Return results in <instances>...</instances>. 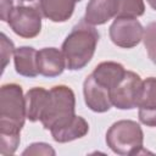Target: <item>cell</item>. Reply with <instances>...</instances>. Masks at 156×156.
I'll list each match as a JSON object with an SVG mask.
<instances>
[{"mask_svg": "<svg viewBox=\"0 0 156 156\" xmlns=\"http://www.w3.org/2000/svg\"><path fill=\"white\" fill-rule=\"evenodd\" d=\"M144 28L136 18L116 17L108 28L111 41L123 49H132L143 40Z\"/></svg>", "mask_w": 156, "mask_h": 156, "instance_id": "7", "label": "cell"}, {"mask_svg": "<svg viewBox=\"0 0 156 156\" xmlns=\"http://www.w3.org/2000/svg\"><path fill=\"white\" fill-rule=\"evenodd\" d=\"M24 98L27 119H29L30 122L40 121V117L49 101V90L41 87H34L26 93Z\"/></svg>", "mask_w": 156, "mask_h": 156, "instance_id": "15", "label": "cell"}, {"mask_svg": "<svg viewBox=\"0 0 156 156\" xmlns=\"http://www.w3.org/2000/svg\"><path fill=\"white\" fill-rule=\"evenodd\" d=\"M146 1H147V4L151 6V9L156 10V0H146Z\"/></svg>", "mask_w": 156, "mask_h": 156, "instance_id": "24", "label": "cell"}, {"mask_svg": "<svg viewBox=\"0 0 156 156\" xmlns=\"http://www.w3.org/2000/svg\"><path fill=\"white\" fill-rule=\"evenodd\" d=\"M76 96L67 85H55L49 90V101L40 117L43 127L48 130L61 127L71 121L76 113Z\"/></svg>", "mask_w": 156, "mask_h": 156, "instance_id": "4", "label": "cell"}, {"mask_svg": "<svg viewBox=\"0 0 156 156\" xmlns=\"http://www.w3.org/2000/svg\"><path fill=\"white\" fill-rule=\"evenodd\" d=\"M136 107L143 110L156 108V78L155 77H149L145 80H143Z\"/></svg>", "mask_w": 156, "mask_h": 156, "instance_id": "16", "label": "cell"}, {"mask_svg": "<svg viewBox=\"0 0 156 156\" xmlns=\"http://www.w3.org/2000/svg\"><path fill=\"white\" fill-rule=\"evenodd\" d=\"M38 51L32 46H20L15 49L13 62L16 72L22 77L34 78L39 74L37 66Z\"/></svg>", "mask_w": 156, "mask_h": 156, "instance_id": "14", "label": "cell"}, {"mask_svg": "<svg viewBox=\"0 0 156 156\" xmlns=\"http://www.w3.org/2000/svg\"><path fill=\"white\" fill-rule=\"evenodd\" d=\"M118 11L119 0H89L83 20L91 26H101L116 18Z\"/></svg>", "mask_w": 156, "mask_h": 156, "instance_id": "10", "label": "cell"}, {"mask_svg": "<svg viewBox=\"0 0 156 156\" xmlns=\"http://www.w3.org/2000/svg\"><path fill=\"white\" fill-rule=\"evenodd\" d=\"M144 133L139 123L132 119L115 122L106 132V144L117 155L130 156L147 152L143 147Z\"/></svg>", "mask_w": 156, "mask_h": 156, "instance_id": "3", "label": "cell"}, {"mask_svg": "<svg viewBox=\"0 0 156 156\" xmlns=\"http://www.w3.org/2000/svg\"><path fill=\"white\" fill-rule=\"evenodd\" d=\"M20 1H34V0H20Z\"/></svg>", "mask_w": 156, "mask_h": 156, "instance_id": "25", "label": "cell"}, {"mask_svg": "<svg viewBox=\"0 0 156 156\" xmlns=\"http://www.w3.org/2000/svg\"><path fill=\"white\" fill-rule=\"evenodd\" d=\"M83 95L85 105L94 112L104 113L107 112L111 106V98H110V90L100 85L90 73L87 76L83 83Z\"/></svg>", "mask_w": 156, "mask_h": 156, "instance_id": "8", "label": "cell"}, {"mask_svg": "<svg viewBox=\"0 0 156 156\" xmlns=\"http://www.w3.org/2000/svg\"><path fill=\"white\" fill-rule=\"evenodd\" d=\"M138 117L143 124L147 127H156V108H150V110L139 108Z\"/></svg>", "mask_w": 156, "mask_h": 156, "instance_id": "22", "label": "cell"}, {"mask_svg": "<svg viewBox=\"0 0 156 156\" xmlns=\"http://www.w3.org/2000/svg\"><path fill=\"white\" fill-rule=\"evenodd\" d=\"M56 152L55 150L52 149V146L50 144H46V143H33L30 145H28L22 155L26 156V155H45V156H54Z\"/></svg>", "mask_w": 156, "mask_h": 156, "instance_id": "20", "label": "cell"}, {"mask_svg": "<svg viewBox=\"0 0 156 156\" xmlns=\"http://www.w3.org/2000/svg\"><path fill=\"white\" fill-rule=\"evenodd\" d=\"M143 41L149 58L156 65V22H151L144 28Z\"/></svg>", "mask_w": 156, "mask_h": 156, "instance_id": "18", "label": "cell"}, {"mask_svg": "<svg viewBox=\"0 0 156 156\" xmlns=\"http://www.w3.org/2000/svg\"><path fill=\"white\" fill-rule=\"evenodd\" d=\"M77 1H80V0H77Z\"/></svg>", "mask_w": 156, "mask_h": 156, "instance_id": "26", "label": "cell"}, {"mask_svg": "<svg viewBox=\"0 0 156 156\" xmlns=\"http://www.w3.org/2000/svg\"><path fill=\"white\" fill-rule=\"evenodd\" d=\"M41 12L35 6L17 5L11 11L7 23L12 32L21 38H35L41 30Z\"/></svg>", "mask_w": 156, "mask_h": 156, "instance_id": "5", "label": "cell"}, {"mask_svg": "<svg viewBox=\"0 0 156 156\" xmlns=\"http://www.w3.org/2000/svg\"><path fill=\"white\" fill-rule=\"evenodd\" d=\"M27 118L26 98L16 83L0 88V133H21Z\"/></svg>", "mask_w": 156, "mask_h": 156, "instance_id": "2", "label": "cell"}, {"mask_svg": "<svg viewBox=\"0 0 156 156\" xmlns=\"http://www.w3.org/2000/svg\"><path fill=\"white\" fill-rule=\"evenodd\" d=\"M99 43V32L84 20L77 23L62 43L66 67L69 71L84 68L93 58Z\"/></svg>", "mask_w": 156, "mask_h": 156, "instance_id": "1", "label": "cell"}, {"mask_svg": "<svg viewBox=\"0 0 156 156\" xmlns=\"http://www.w3.org/2000/svg\"><path fill=\"white\" fill-rule=\"evenodd\" d=\"M76 2L77 0H39L38 9L45 18L61 23L72 17Z\"/></svg>", "mask_w": 156, "mask_h": 156, "instance_id": "11", "label": "cell"}, {"mask_svg": "<svg viewBox=\"0 0 156 156\" xmlns=\"http://www.w3.org/2000/svg\"><path fill=\"white\" fill-rule=\"evenodd\" d=\"M37 66L39 74L54 78L60 76L66 68V58L62 50L57 48H43L38 51Z\"/></svg>", "mask_w": 156, "mask_h": 156, "instance_id": "9", "label": "cell"}, {"mask_svg": "<svg viewBox=\"0 0 156 156\" xmlns=\"http://www.w3.org/2000/svg\"><path fill=\"white\" fill-rule=\"evenodd\" d=\"M94 79L104 88L111 90L116 87L126 74L124 67L115 61H104L99 63L93 71Z\"/></svg>", "mask_w": 156, "mask_h": 156, "instance_id": "13", "label": "cell"}, {"mask_svg": "<svg viewBox=\"0 0 156 156\" xmlns=\"http://www.w3.org/2000/svg\"><path fill=\"white\" fill-rule=\"evenodd\" d=\"M141 78L132 71H126L121 82L110 90L111 102L116 108L132 110L138 106V98L141 88Z\"/></svg>", "mask_w": 156, "mask_h": 156, "instance_id": "6", "label": "cell"}, {"mask_svg": "<svg viewBox=\"0 0 156 156\" xmlns=\"http://www.w3.org/2000/svg\"><path fill=\"white\" fill-rule=\"evenodd\" d=\"M89 132V124L82 116H74L71 121L62 124L61 127L50 130L52 139L56 143H68L76 139L83 138Z\"/></svg>", "mask_w": 156, "mask_h": 156, "instance_id": "12", "label": "cell"}, {"mask_svg": "<svg viewBox=\"0 0 156 156\" xmlns=\"http://www.w3.org/2000/svg\"><path fill=\"white\" fill-rule=\"evenodd\" d=\"M20 133H0V155H12L20 145Z\"/></svg>", "mask_w": 156, "mask_h": 156, "instance_id": "19", "label": "cell"}, {"mask_svg": "<svg viewBox=\"0 0 156 156\" xmlns=\"http://www.w3.org/2000/svg\"><path fill=\"white\" fill-rule=\"evenodd\" d=\"M13 7V0H0V17L4 22H7Z\"/></svg>", "mask_w": 156, "mask_h": 156, "instance_id": "23", "label": "cell"}, {"mask_svg": "<svg viewBox=\"0 0 156 156\" xmlns=\"http://www.w3.org/2000/svg\"><path fill=\"white\" fill-rule=\"evenodd\" d=\"M145 12V4L143 0H119V11L117 17L138 18Z\"/></svg>", "mask_w": 156, "mask_h": 156, "instance_id": "17", "label": "cell"}, {"mask_svg": "<svg viewBox=\"0 0 156 156\" xmlns=\"http://www.w3.org/2000/svg\"><path fill=\"white\" fill-rule=\"evenodd\" d=\"M1 61H2V65H1V71L4 72L6 65L9 63L10 61V57L13 55L15 52V46H13V43L6 37L5 33H1Z\"/></svg>", "mask_w": 156, "mask_h": 156, "instance_id": "21", "label": "cell"}]
</instances>
